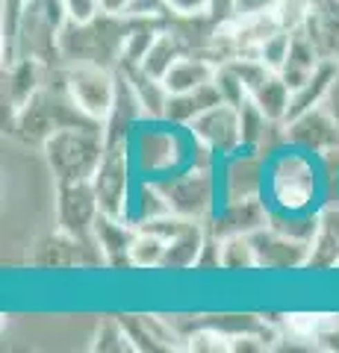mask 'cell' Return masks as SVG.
I'll return each mask as SVG.
<instances>
[{
    "label": "cell",
    "instance_id": "6da1fadb",
    "mask_svg": "<svg viewBox=\"0 0 339 353\" xmlns=\"http://www.w3.org/2000/svg\"><path fill=\"white\" fill-rule=\"evenodd\" d=\"M74 124H97V121H92L77 103H74L71 92L65 88L62 68H59V83L57 85L48 80L24 106H18L15 112H12L15 136L24 139L27 145H39V148L45 145V141L57 130L74 127Z\"/></svg>",
    "mask_w": 339,
    "mask_h": 353
},
{
    "label": "cell",
    "instance_id": "4fadbf2b",
    "mask_svg": "<svg viewBox=\"0 0 339 353\" xmlns=\"http://www.w3.org/2000/svg\"><path fill=\"white\" fill-rule=\"evenodd\" d=\"M251 241H254L260 268L289 271V268H304V265H307L310 241H298L275 227H262L257 233H251Z\"/></svg>",
    "mask_w": 339,
    "mask_h": 353
},
{
    "label": "cell",
    "instance_id": "d590c367",
    "mask_svg": "<svg viewBox=\"0 0 339 353\" xmlns=\"http://www.w3.org/2000/svg\"><path fill=\"white\" fill-rule=\"evenodd\" d=\"M130 3H133V0H101L104 12H113V15H124Z\"/></svg>",
    "mask_w": 339,
    "mask_h": 353
},
{
    "label": "cell",
    "instance_id": "4dcf8cb0",
    "mask_svg": "<svg viewBox=\"0 0 339 353\" xmlns=\"http://www.w3.org/2000/svg\"><path fill=\"white\" fill-rule=\"evenodd\" d=\"M183 341H186V347H189V350H210V353L231 350V333H224V330H215V327L195 330V333H189Z\"/></svg>",
    "mask_w": 339,
    "mask_h": 353
},
{
    "label": "cell",
    "instance_id": "ffe728a7",
    "mask_svg": "<svg viewBox=\"0 0 339 353\" xmlns=\"http://www.w3.org/2000/svg\"><path fill=\"white\" fill-rule=\"evenodd\" d=\"M222 103V92H218L215 80L206 83L201 88H192V92H177L168 97V106H166V118L168 124L174 127H189L195 118H198L201 112H206L210 106Z\"/></svg>",
    "mask_w": 339,
    "mask_h": 353
},
{
    "label": "cell",
    "instance_id": "83f0119b",
    "mask_svg": "<svg viewBox=\"0 0 339 353\" xmlns=\"http://www.w3.org/2000/svg\"><path fill=\"white\" fill-rule=\"evenodd\" d=\"M92 347L95 350L124 353V350H136V341H133V336H130V330H127V324L122 321V318H109V321H104L101 327H97Z\"/></svg>",
    "mask_w": 339,
    "mask_h": 353
},
{
    "label": "cell",
    "instance_id": "e575fe53",
    "mask_svg": "<svg viewBox=\"0 0 339 353\" xmlns=\"http://www.w3.org/2000/svg\"><path fill=\"white\" fill-rule=\"evenodd\" d=\"M275 0H233V12L231 15H260V12H271Z\"/></svg>",
    "mask_w": 339,
    "mask_h": 353
},
{
    "label": "cell",
    "instance_id": "836d02e7",
    "mask_svg": "<svg viewBox=\"0 0 339 353\" xmlns=\"http://www.w3.org/2000/svg\"><path fill=\"white\" fill-rule=\"evenodd\" d=\"M319 106L339 124V65H336V71H333V77H331V83H327V92H325V97H322Z\"/></svg>",
    "mask_w": 339,
    "mask_h": 353
},
{
    "label": "cell",
    "instance_id": "f1b7e54d",
    "mask_svg": "<svg viewBox=\"0 0 339 353\" xmlns=\"http://www.w3.org/2000/svg\"><path fill=\"white\" fill-rule=\"evenodd\" d=\"M289 44H292V32L280 27L278 32H271V36L266 39V44H262L260 53H257V59L266 62L271 71H280V68H283V62H287Z\"/></svg>",
    "mask_w": 339,
    "mask_h": 353
},
{
    "label": "cell",
    "instance_id": "603a6c76",
    "mask_svg": "<svg viewBox=\"0 0 339 353\" xmlns=\"http://www.w3.org/2000/svg\"><path fill=\"white\" fill-rule=\"evenodd\" d=\"M251 101H254L271 121L283 124L287 115H289V103H292V85L283 80L278 71H271L266 80H262L254 92H251Z\"/></svg>",
    "mask_w": 339,
    "mask_h": 353
},
{
    "label": "cell",
    "instance_id": "7402d4cb",
    "mask_svg": "<svg viewBox=\"0 0 339 353\" xmlns=\"http://www.w3.org/2000/svg\"><path fill=\"white\" fill-rule=\"evenodd\" d=\"M186 53V48L180 44V39L174 36V30L168 27V24H162V30L157 32V39H154V44L148 48V53H145V59H142L136 68H142L145 74H151V77H166L168 71H171V65L177 62L180 57Z\"/></svg>",
    "mask_w": 339,
    "mask_h": 353
},
{
    "label": "cell",
    "instance_id": "d6a6232c",
    "mask_svg": "<svg viewBox=\"0 0 339 353\" xmlns=\"http://www.w3.org/2000/svg\"><path fill=\"white\" fill-rule=\"evenodd\" d=\"M168 18H195L213 15V0H166Z\"/></svg>",
    "mask_w": 339,
    "mask_h": 353
},
{
    "label": "cell",
    "instance_id": "4316f807",
    "mask_svg": "<svg viewBox=\"0 0 339 353\" xmlns=\"http://www.w3.org/2000/svg\"><path fill=\"white\" fill-rule=\"evenodd\" d=\"M222 239V268L224 271H251L257 265V250L251 236H218Z\"/></svg>",
    "mask_w": 339,
    "mask_h": 353
},
{
    "label": "cell",
    "instance_id": "52a82bcc",
    "mask_svg": "<svg viewBox=\"0 0 339 353\" xmlns=\"http://www.w3.org/2000/svg\"><path fill=\"white\" fill-rule=\"evenodd\" d=\"M62 80L65 88L71 92L74 103L92 121L104 124L109 109L115 103L118 68H106V65H95V62H71L62 65Z\"/></svg>",
    "mask_w": 339,
    "mask_h": 353
},
{
    "label": "cell",
    "instance_id": "8d00e7d4",
    "mask_svg": "<svg viewBox=\"0 0 339 353\" xmlns=\"http://www.w3.org/2000/svg\"><path fill=\"white\" fill-rule=\"evenodd\" d=\"M322 218H325V224L339 236V209H327V212H322Z\"/></svg>",
    "mask_w": 339,
    "mask_h": 353
},
{
    "label": "cell",
    "instance_id": "9c48e42d",
    "mask_svg": "<svg viewBox=\"0 0 339 353\" xmlns=\"http://www.w3.org/2000/svg\"><path fill=\"white\" fill-rule=\"evenodd\" d=\"M97 215H101V206H97L92 180L57 183V221L62 233L77 239L92 236Z\"/></svg>",
    "mask_w": 339,
    "mask_h": 353
},
{
    "label": "cell",
    "instance_id": "f546056e",
    "mask_svg": "<svg viewBox=\"0 0 339 353\" xmlns=\"http://www.w3.org/2000/svg\"><path fill=\"white\" fill-rule=\"evenodd\" d=\"M310 3L313 0H275V9H271V15L278 18V24L283 30H301L304 21L310 15Z\"/></svg>",
    "mask_w": 339,
    "mask_h": 353
},
{
    "label": "cell",
    "instance_id": "277c9868",
    "mask_svg": "<svg viewBox=\"0 0 339 353\" xmlns=\"http://www.w3.org/2000/svg\"><path fill=\"white\" fill-rule=\"evenodd\" d=\"M57 183L92 180L106 153V136L101 124L62 127L41 145Z\"/></svg>",
    "mask_w": 339,
    "mask_h": 353
},
{
    "label": "cell",
    "instance_id": "1f68e13d",
    "mask_svg": "<svg viewBox=\"0 0 339 353\" xmlns=\"http://www.w3.org/2000/svg\"><path fill=\"white\" fill-rule=\"evenodd\" d=\"M62 9L65 15H68V21H74V24H83V21H92L104 12L101 0H62Z\"/></svg>",
    "mask_w": 339,
    "mask_h": 353
},
{
    "label": "cell",
    "instance_id": "e0dca14e",
    "mask_svg": "<svg viewBox=\"0 0 339 353\" xmlns=\"http://www.w3.org/2000/svg\"><path fill=\"white\" fill-rule=\"evenodd\" d=\"M48 71H50V65H45L41 59H32V57H15L9 62L6 97H9V103H12V112L18 106H24L30 97L48 83Z\"/></svg>",
    "mask_w": 339,
    "mask_h": 353
},
{
    "label": "cell",
    "instance_id": "ac0fdd59",
    "mask_svg": "<svg viewBox=\"0 0 339 353\" xmlns=\"http://www.w3.org/2000/svg\"><path fill=\"white\" fill-rule=\"evenodd\" d=\"M136 236V224L127 218H113V215H97L95 221V239L101 245L106 265H130V245Z\"/></svg>",
    "mask_w": 339,
    "mask_h": 353
},
{
    "label": "cell",
    "instance_id": "5bb4252c",
    "mask_svg": "<svg viewBox=\"0 0 339 353\" xmlns=\"http://www.w3.org/2000/svg\"><path fill=\"white\" fill-rule=\"evenodd\" d=\"M269 221H271V206L260 194V197H245V201L222 203L210 230L215 236H251L257 230L269 227Z\"/></svg>",
    "mask_w": 339,
    "mask_h": 353
},
{
    "label": "cell",
    "instance_id": "44dd1931",
    "mask_svg": "<svg viewBox=\"0 0 339 353\" xmlns=\"http://www.w3.org/2000/svg\"><path fill=\"white\" fill-rule=\"evenodd\" d=\"M322 62H325V57L319 53V48L313 44V39L307 36V32L292 30V44H289L287 62H283V68L278 74L295 88V85H301L304 80H307V77H313L316 71H319Z\"/></svg>",
    "mask_w": 339,
    "mask_h": 353
},
{
    "label": "cell",
    "instance_id": "8992f818",
    "mask_svg": "<svg viewBox=\"0 0 339 353\" xmlns=\"http://www.w3.org/2000/svg\"><path fill=\"white\" fill-rule=\"evenodd\" d=\"M133 153H130V141H115L106 145V153L97 171L92 176L95 194H97V206L104 215L113 218H127L130 212V194H133Z\"/></svg>",
    "mask_w": 339,
    "mask_h": 353
},
{
    "label": "cell",
    "instance_id": "7a4b0ae2",
    "mask_svg": "<svg viewBox=\"0 0 339 353\" xmlns=\"http://www.w3.org/2000/svg\"><path fill=\"white\" fill-rule=\"evenodd\" d=\"M304 148L283 145L278 157L269 159L266 168V192L269 206L278 212H313L316 197H319L322 180L313 159L304 157Z\"/></svg>",
    "mask_w": 339,
    "mask_h": 353
},
{
    "label": "cell",
    "instance_id": "cb8c5ba5",
    "mask_svg": "<svg viewBox=\"0 0 339 353\" xmlns=\"http://www.w3.org/2000/svg\"><path fill=\"white\" fill-rule=\"evenodd\" d=\"M162 256H166V239L154 230L136 227L130 245V268H162Z\"/></svg>",
    "mask_w": 339,
    "mask_h": 353
},
{
    "label": "cell",
    "instance_id": "7c38bea8",
    "mask_svg": "<svg viewBox=\"0 0 339 353\" xmlns=\"http://www.w3.org/2000/svg\"><path fill=\"white\" fill-rule=\"evenodd\" d=\"M283 139L287 145L304 148L316 157H327V153L339 150V124L322 106H313L307 112L283 121Z\"/></svg>",
    "mask_w": 339,
    "mask_h": 353
},
{
    "label": "cell",
    "instance_id": "9a60e30c",
    "mask_svg": "<svg viewBox=\"0 0 339 353\" xmlns=\"http://www.w3.org/2000/svg\"><path fill=\"white\" fill-rule=\"evenodd\" d=\"M210 236V227L206 221H192L183 218V224L177 227L168 241H166V256H162V268L171 271H186V268H198L204 241Z\"/></svg>",
    "mask_w": 339,
    "mask_h": 353
},
{
    "label": "cell",
    "instance_id": "d6986e66",
    "mask_svg": "<svg viewBox=\"0 0 339 353\" xmlns=\"http://www.w3.org/2000/svg\"><path fill=\"white\" fill-rule=\"evenodd\" d=\"M215 74H218V62L213 57H206V53H183L162 80H166L171 94H177V92H192V88L213 83Z\"/></svg>",
    "mask_w": 339,
    "mask_h": 353
},
{
    "label": "cell",
    "instance_id": "484cf974",
    "mask_svg": "<svg viewBox=\"0 0 339 353\" xmlns=\"http://www.w3.org/2000/svg\"><path fill=\"white\" fill-rule=\"evenodd\" d=\"M339 262V236L333 233L331 227L325 224L322 218V227L319 233L310 239V250H307V265L304 268H319V271H333V265Z\"/></svg>",
    "mask_w": 339,
    "mask_h": 353
},
{
    "label": "cell",
    "instance_id": "ba28073f",
    "mask_svg": "<svg viewBox=\"0 0 339 353\" xmlns=\"http://www.w3.org/2000/svg\"><path fill=\"white\" fill-rule=\"evenodd\" d=\"M162 194L168 197L171 212L192 221H210L215 212V174L213 165H189L177 174L157 180Z\"/></svg>",
    "mask_w": 339,
    "mask_h": 353
},
{
    "label": "cell",
    "instance_id": "5b68a950",
    "mask_svg": "<svg viewBox=\"0 0 339 353\" xmlns=\"http://www.w3.org/2000/svg\"><path fill=\"white\" fill-rule=\"evenodd\" d=\"M192 150L183 145L174 124L168 127V121H145V130L130 136L133 165L145 180H166V176L195 165V157H189Z\"/></svg>",
    "mask_w": 339,
    "mask_h": 353
},
{
    "label": "cell",
    "instance_id": "d4e9b609",
    "mask_svg": "<svg viewBox=\"0 0 339 353\" xmlns=\"http://www.w3.org/2000/svg\"><path fill=\"white\" fill-rule=\"evenodd\" d=\"M287 330L292 339H304V341H319L325 333L339 327V315L331 312H292L287 315Z\"/></svg>",
    "mask_w": 339,
    "mask_h": 353
},
{
    "label": "cell",
    "instance_id": "2e32d148",
    "mask_svg": "<svg viewBox=\"0 0 339 353\" xmlns=\"http://www.w3.org/2000/svg\"><path fill=\"white\" fill-rule=\"evenodd\" d=\"M301 30L313 39L325 59L339 62V0H313Z\"/></svg>",
    "mask_w": 339,
    "mask_h": 353
},
{
    "label": "cell",
    "instance_id": "8fae6325",
    "mask_svg": "<svg viewBox=\"0 0 339 353\" xmlns=\"http://www.w3.org/2000/svg\"><path fill=\"white\" fill-rule=\"evenodd\" d=\"M192 139H198L201 145L210 148L215 157H227L242 148V127H239V106L233 103H215L206 112H201L198 118L192 121L189 127Z\"/></svg>",
    "mask_w": 339,
    "mask_h": 353
},
{
    "label": "cell",
    "instance_id": "30bf717a",
    "mask_svg": "<svg viewBox=\"0 0 339 353\" xmlns=\"http://www.w3.org/2000/svg\"><path fill=\"white\" fill-rule=\"evenodd\" d=\"M266 168H269V157H262L260 150L239 148L233 153H227L224 174H222L224 203L266 194Z\"/></svg>",
    "mask_w": 339,
    "mask_h": 353
},
{
    "label": "cell",
    "instance_id": "3957f363",
    "mask_svg": "<svg viewBox=\"0 0 339 353\" xmlns=\"http://www.w3.org/2000/svg\"><path fill=\"white\" fill-rule=\"evenodd\" d=\"M124 32H127V15L101 12L92 21H83V24L68 21L59 36L62 65L95 62V65H106V68H118L124 50Z\"/></svg>",
    "mask_w": 339,
    "mask_h": 353
}]
</instances>
